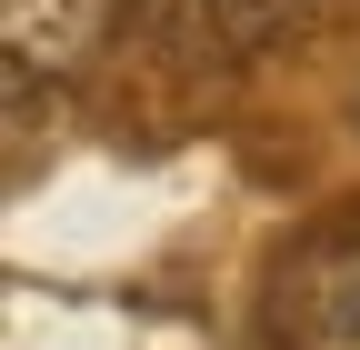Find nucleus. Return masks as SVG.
<instances>
[{
    "instance_id": "2",
    "label": "nucleus",
    "mask_w": 360,
    "mask_h": 350,
    "mask_svg": "<svg viewBox=\"0 0 360 350\" xmlns=\"http://www.w3.org/2000/svg\"><path fill=\"white\" fill-rule=\"evenodd\" d=\"M321 0H150V40L180 70H240L281 30H300Z\"/></svg>"
},
{
    "instance_id": "1",
    "label": "nucleus",
    "mask_w": 360,
    "mask_h": 350,
    "mask_svg": "<svg viewBox=\"0 0 360 350\" xmlns=\"http://www.w3.org/2000/svg\"><path fill=\"white\" fill-rule=\"evenodd\" d=\"M260 350H360V231H300L260 271Z\"/></svg>"
},
{
    "instance_id": "3",
    "label": "nucleus",
    "mask_w": 360,
    "mask_h": 350,
    "mask_svg": "<svg viewBox=\"0 0 360 350\" xmlns=\"http://www.w3.org/2000/svg\"><path fill=\"white\" fill-rule=\"evenodd\" d=\"M130 0H0V30H11V70L20 80H70L101 60V40L120 30Z\"/></svg>"
}]
</instances>
